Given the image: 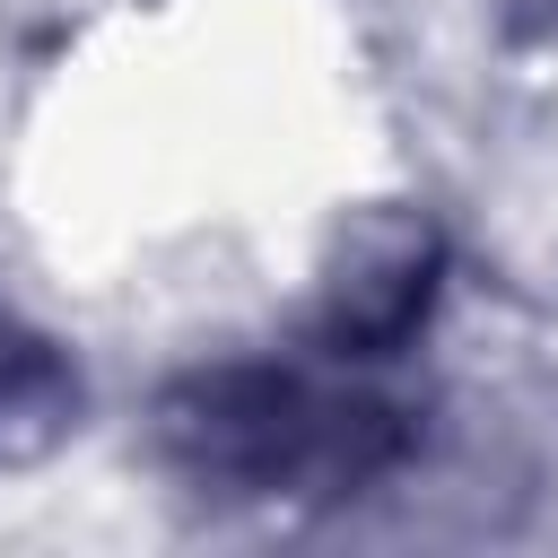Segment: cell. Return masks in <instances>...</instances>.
Wrapping results in <instances>:
<instances>
[{"mask_svg": "<svg viewBox=\"0 0 558 558\" xmlns=\"http://www.w3.org/2000/svg\"><path fill=\"white\" fill-rule=\"evenodd\" d=\"M166 453L227 497H349L410 453L401 401L323 366H201L166 392Z\"/></svg>", "mask_w": 558, "mask_h": 558, "instance_id": "1", "label": "cell"}, {"mask_svg": "<svg viewBox=\"0 0 558 558\" xmlns=\"http://www.w3.org/2000/svg\"><path fill=\"white\" fill-rule=\"evenodd\" d=\"M445 296V235L427 209L410 201H384V209H357L340 235H331V262L314 279V331L331 357H392L427 331Z\"/></svg>", "mask_w": 558, "mask_h": 558, "instance_id": "2", "label": "cell"}, {"mask_svg": "<svg viewBox=\"0 0 558 558\" xmlns=\"http://www.w3.org/2000/svg\"><path fill=\"white\" fill-rule=\"evenodd\" d=\"M78 418V375L52 340L0 331V462H35L70 436Z\"/></svg>", "mask_w": 558, "mask_h": 558, "instance_id": "3", "label": "cell"}]
</instances>
